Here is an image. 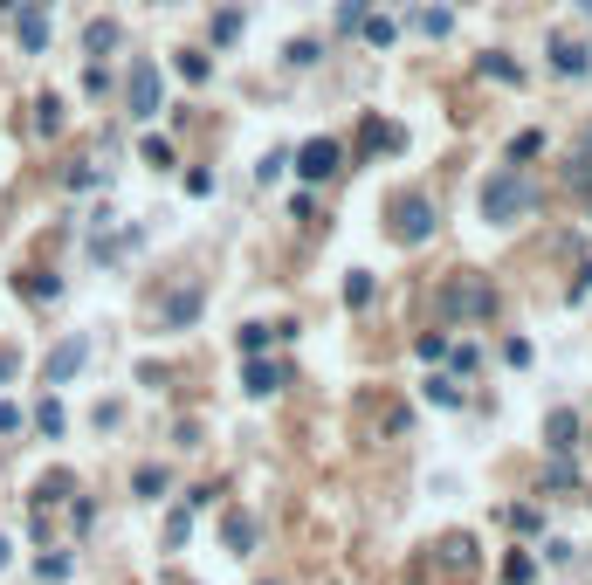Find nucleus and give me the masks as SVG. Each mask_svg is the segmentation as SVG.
Listing matches in <instances>:
<instances>
[{"label": "nucleus", "instance_id": "nucleus-1", "mask_svg": "<svg viewBox=\"0 0 592 585\" xmlns=\"http://www.w3.org/2000/svg\"><path fill=\"white\" fill-rule=\"evenodd\" d=\"M531 200H537V193L524 186V173H517V166H510V173H489V179H482V221H496V228H503V221H517Z\"/></svg>", "mask_w": 592, "mask_h": 585}, {"label": "nucleus", "instance_id": "nucleus-2", "mask_svg": "<svg viewBox=\"0 0 592 585\" xmlns=\"http://www.w3.org/2000/svg\"><path fill=\"white\" fill-rule=\"evenodd\" d=\"M124 104H131V117L159 111V69H152V62H131V76H124Z\"/></svg>", "mask_w": 592, "mask_h": 585}, {"label": "nucleus", "instance_id": "nucleus-3", "mask_svg": "<svg viewBox=\"0 0 592 585\" xmlns=\"http://www.w3.org/2000/svg\"><path fill=\"white\" fill-rule=\"evenodd\" d=\"M427 234H434V207H427V200H400V207H393V241H427Z\"/></svg>", "mask_w": 592, "mask_h": 585}, {"label": "nucleus", "instance_id": "nucleus-4", "mask_svg": "<svg viewBox=\"0 0 592 585\" xmlns=\"http://www.w3.org/2000/svg\"><path fill=\"white\" fill-rule=\"evenodd\" d=\"M338 173V138H310L296 152V179H331Z\"/></svg>", "mask_w": 592, "mask_h": 585}, {"label": "nucleus", "instance_id": "nucleus-5", "mask_svg": "<svg viewBox=\"0 0 592 585\" xmlns=\"http://www.w3.org/2000/svg\"><path fill=\"white\" fill-rule=\"evenodd\" d=\"M241 393L248 400H269V393H283V365H269L262 351L248 358V372H241Z\"/></svg>", "mask_w": 592, "mask_h": 585}, {"label": "nucleus", "instance_id": "nucleus-6", "mask_svg": "<svg viewBox=\"0 0 592 585\" xmlns=\"http://www.w3.org/2000/svg\"><path fill=\"white\" fill-rule=\"evenodd\" d=\"M83 358H90V345H83V338H62V345L49 351V372H42V379H49V386L76 379V372H83Z\"/></svg>", "mask_w": 592, "mask_h": 585}, {"label": "nucleus", "instance_id": "nucleus-7", "mask_svg": "<svg viewBox=\"0 0 592 585\" xmlns=\"http://www.w3.org/2000/svg\"><path fill=\"white\" fill-rule=\"evenodd\" d=\"M14 35H21V49H28V56H42V49H49V14H42V0H35L28 14H14Z\"/></svg>", "mask_w": 592, "mask_h": 585}, {"label": "nucleus", "instance_id": "nucleus-8", "mask_svg": "<svg viewBox=\"0 0 592 585\" xmlns=\"http://www.w3.org/2000/svg\"><path fill=\"white\" fill-rule=\"evenodd\" d=\"M551 69H558V76H586L592 56L579 49V42H565V35H558V42H551Z\"/></svg>", "mask_w": 592, "mask_h": 585}, {"label": "nucleus", "instance_id": "nucleus-9", "mask_svg": "<svg viewBox=\"0 0 592 585\" xmlns=\"http://www.w3.org/2000/svg\"><path fill=\"white\" fill-rule=\"evenodd\" d=\"M448 310H462V317H482V310H489V290H482V283H448Z\"/></svg>", "mask_w": 592, "mask_h": 585}, {"label": "nucleus", "instance_id": "nucleus-10", "mask_svg": "<svg viewBox=\"0 0 592 585\" xmlns=\"http://www.w3.org/2000/svg\"><path fill=\"white\" fill-rule=\"evenodd\" d=\"M14 290H28L35 303H56V296H62V276H49V269H35V276H14Z\"/></svg>", "mask_w": 592, "mask_h": 585}, {"label": "nucleus", "instance_id": "nucleus-11", "mask_svg": "<svg viewBox=\"0 0 592 585\" xmlns=\"http://www.w3.org/2000/svg\"><path fill=\"white\" fill-rule=\"evenodd\" d=\"M475 69H482L489 83H524V69H517L510 56H496V49H489V56H475Z\"/></svg>", "mask_w": 592, "mask_h": 585}, {"label": "nucleus", "instance_id": "nucleus-12", "mask_svg": "<svg viewBox=\"0 0 592 585\" xmlns=\"http://www.w3.org/2000/svg\"><path fill=\"white\" fill-rule=\"evenodd\" d=\"M544 434H551V448H558V455H572V448H579V420H572V413H551V427H544Z\"/></svg>", "mask_w": 592, "mask_h": 585}, {"label": "nucleus", "instance_id": "nucleus-13", "mask_svg": "<svg viewBox=\"0 0 592 585\" xmlns=\"http://www.w3.org/2000/svg\"><path fill=\"white\" fill-rule=\"evenodd\" d=\"M83 49H90V56H111V49H118V21H90Z\"/></svg>", "mask_w": 592, "mask_h": 585}, {"label": "nucleus", "instance_id": "nucleus-14", "mask_svg": "<svg viewBox=\"0 0 592 585\" xmlns=\"http://www.w3.org/2000/svg\"><path fill=\"white\" fill-rule=\"evenodd\" d=\"M193 317H200V290H186V296H173V303H166V324H173V331H186Z\"/></svg>", "mask_w": 592, "mask_h": 585}, {"label": "nucleus", "instance_id": "nucleus-15", "mask_svg": "<svg viewBox=\"0 0 592 585\" xmlns=\"http://www.w3.org/2000/svg\"><path fill=\"white\" fill-rule=\"evenodd\" d=\"M35 131H49V138L62 131V97H35Z\"/></svg>", "mask_w": 592, "mask_h": 585}, {"label": "nucleus", "instance_id": "nucleus-16", "mask_svg": "<svg viewBox=\"0 0 592 585\" xmlns=\"http://www.w3.org/2000/svg\"><path fill=\"white\" fill-rule=\"evenodd\" d=\"M221 537H228V551H248V544H255V524H248V517H228V524H221Z\"/></svg>", "mask_w": 592, "mask_h": 585}, {"label": "nucleus", "instance_id": "nucleus-17", "mask_svg": "<svg viewBox=\"0 0 592 585\" xmlns=\"http://www.w3.org/2000/svg\"><path fill=\"white\" fill-rule=\"evenodd\" d=\"M503 579H510V585H531V579H537V558L510 551V558H503Z\"/></svg>", "mask_w": 592, "mask_h": 585}, {"label": "nucleus", "instance_id": "nucleus-18", "mask_svg": "<svg viewBox=\"0 0 592 585\" xmlns=\"http://www.w3.org/2000/svg\"><path fill=\"white\" fill-rule=\"evenodd\" d=\"M503 524L517 530V537H531V530H537V524H544V517H537L531 503H510V510H503Z\"/></svg>", "mask_w": 592, "mask_h": 585}, {"label": "nucleus", "instance_id": "nucleus-19", "mask_svg": "<svg viewBox=\"0 0 592 585\" xmlns=\"http://www.w3.org/2000/svg\"><path fill=\"white\" fill-rule=\"evenodd\" d=\"M365 145H372V152H400V131H393V124H379V117H372V124H365Z\"/></svg>", "mask_w": 592, "mask_h": 585}, {"label": "nucleus", "instance_id": "nucleus-20", "mask_svg": "<svg viewBox=\"0 0 592 585\" xmlns=\"http://www.w3.org/2000/svg\"><path fill=\"white\" fill-rule=\"evenodd\" d=\"M345 303H352V310H365V303H372V276H365V269H352V276H345Z\"/></svg>", "mask_w": 592, "mask_h": 585}, {"label": "nucleus", "instance_id": "nucleus-21", "mask_svg": "<svg viewBox=\"0 0 592 585\" xmlns=\"http://www.w3.org/2000/svg\"><path fill=\"white\" fill-rule=\"evenodd\" d=\"M186 537H193V510H173V517H166V551H179Z\"/></svg>", "mask_w": 592, "mask_h": 585}, {"label": "nucleus", "instance_id": "nucleus-22", "mask_svg": "<svg viewBox=\"0 0 592 585\" xmlns=\"http://www.w3.org/2000/svg\"><path fill=\"white\" fill-rule=\"evenodd\" d=\"M572 186H592V131L579 138V152H572Z\"/></svg>", "mask_w": 592, "mask_h": 585}, {"label": "nucleus", "instance_id": "nucleus-23", "mask_svg": "<svg viewBox=\"0 0 592 585\" xmlns=\"http://www.w3.org/2000/svg\"><path fill=\"white\" fill-rule=\"evenodd\" d=\"M269 338H276V324H241V351H248V358L269 351Z\"/></svg>", "mask_w": 592, "mask_h": 585}, {"label": "nucleus", "instance_id": "nucleus-24", "mask_svg": "<svg viewBox=\"0 0 592 585\" xmlns=\"http://www.w3.org/2000/svg\"><path fill=\"white\" fill-rule=\"evenodd\" d=\"M131 489H138V496H159V489H166V468H159V462L138 468V475H131Z\"/></svg>", "mask_w": 592, "mask_h": 585}, {"label": "nucleus", "instance_id": "nucleus-25", "mask_svg": "<svg viewBox=\"0 0 592 585\" xmlns=\"http://www.w3.org/2000/svg\"><path fill=\"white\" fill-rule=\"evenodd\" d=\"M35 427H42V434H62V427H69V420H62V400H42V407H35Z\"/></svg>", "mask_w": 592, "mask_h": 585}, {"label": "nucleus", "instance_id": "nucleus-26", "mask_svg": "<svg viewBox=\"0 0 592 585\" xmlns=\"http://www.w3.org/2000/svg\"><path fill=\"white\" fill-rule=\"evenodd\" d=\"M35 572L56 585V579H69V558H62V551H42V558H35Z\"/></svg>", "mask_w": 592, "mask_h": 585}, {"label": "nucleus", "instance_id": "nucleus-27", "mask_svg": "<svg viewBox=\"0 0 592 585\" xmlns=\"http://www.w3.org/2000/svg\"><path fill=\"white\" fill-rule=\"evenodd\" d=\"M420 28H427V35H448V28H455V7H427Z\"/></svg>", "mask_w": 592, "mask_h": 585}, {"label": "nucleus", "instance_id": "nucleus-28", "mask_svg": "<svg viewBox=\"0 0 592 585\" xmlns=\"http://www.w3.org/2000/svg\"><path fill=\"white\" fill-rule=\"evenodd\" d=\"M393 35H400V28H393L386 14H379V21H365V42H372V49H393Z\"/></svg>", "mask_w": 592, "mask_h": 585}, {"label": "nucleus", "instance_id": "nucleus-29", "mask_svg": "<svg viewBox=\"0 0 592 585\" xmlns=\"http://www.w3.org/2000/svg\"><path fill=\"white\" fill-rule=\"evenodd\" d=\"M427 400H434V407H462V393H455V379H427Z\"/></svg>", "mask_w": 592, "mask_h": 585}, {"label": "nucleus", "instance_id": "nucleus-30", "mask_svg": "<svg viewBox=\"0 0 592 585\" xmlns=\"http://www.w3.org/2000/svg\"><path fill=\"white\" fill-rule=\"evenodd\" d=\"M283 62H290V69H310V62H317V42H310V35H303V42H290V49H283Z\"/></svg>", "mask_w": 592, "mask_h": 585}, {"label": "nucleus", "instance_id": "nucleus-31", "mask_svg": "<svg viewBox=\"0 0 592 585\" xmlns=\"http://www.w3.org/2000/svg\"><path fill=\"white\" fill-rule=\"evenodd\" d=\"M365 7H372V0H338V28H345V35L365 21Z\"/></svg>", "mask_w": 592, "mask_h": 585}, {"label": "nucleus", "instance_id": "nucleus-32", "mask_svg": "<svg viewBox=\"0 0 592 585\" xmlns=\"http://www.w3.org/2000/svg\"><path fill=\"white\" fill-rule=\"evenodd\" d=\"M235 35H241V14H235V7H228V14H214V42H235Z\"/></svg>", "mask_w": 592, "mask_h": 585}, {"label": "nucleus", "instance_id": "nucleus-33", "mask_svg": "<svg viewBox=\"0 0 592 585\" xmlns=\"http://www.w3.org/2000/svg\"><path fill=\"white\" fill-rule=\"evenodd\" d=\"M179 76H186V83H207V56L186 49V56H179Z\"/></svg>", "mask_w": 592, "mask_h": 585}, {"label": "nucleus", "instance_id": "nucleus-34", "mask_svg": "<svg viewBox=\"0 0 592 585\" xmlns=\"http://www.w3.org/2000/svg\"><path fill=\"white\" fill-rule=\"evenodd\" d=\"M537 145H544L537 131H524V138H510V166H517V159H537Z\"/></svg>", "mask_w": 592, "mask_h": 585}, {"label": "nucleus", "instance_id": "nucleus-35", "mask_svg": "<svg viewBox=\"0 0 592 585\" xmlns=\"http://www.w3.org/2000/svg\"><path fill=\"white\" fill-rule=\"evenodd\" d=\"M14 427H21V407H14V400H0V434H14Z\"/></svg>", "mask_w": 592, "mask_h": 585}, {"label": "nucleus", "instance_id": "nucleus-36", "mask_svg": "<svg viewBox=\"0 0 592 585\" xmlns=\"http://www.w3.org/2000/svg\"><path fill=\"white\" fill-rule=\"evenodd\" d=\"M7 558H14V544H7V537H0V572H7Z\"/></svg>", "mask_w": 592, "mask_h": 585}]
</instances>
